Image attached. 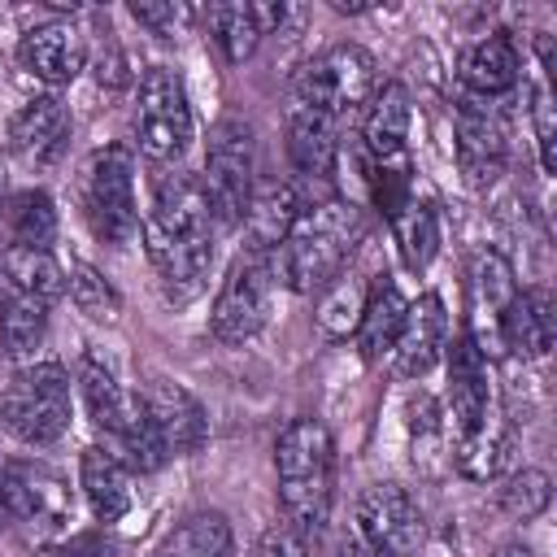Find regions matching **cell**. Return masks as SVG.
<instances>
[{
    "instance_id": "6da1fadb",
    "label": "cell",
    "mask_w": 557,
    "mask_h": 557,
    "mask_svg": "<svg viewBox=\"0 0 557 557\" xmlns=\"http://www.w3.org/2000/svg\"><path fill=\"white\" fill-rule=\"evenodd\" d=\"M213 213L191 174H165L152 191V209L144 218V252L157 270L161 296L170 305H191L205 292L213 265Z\"/></svg>"
},
{
    "instance_id": "7a4b0ae2",
    "label": "cell",
    "mask_w": 557,
    "mask_h": 557,
    "mask_svg": "<svg viewBox=\"0 0 557 557\" xmlns=\"http://www.w3.org/2000/svg\"><path fill=\"white\" fill-rule=\"evenodd\" d=\"M361 235H366V213L348 200H318L313 209H300L287 239L270 252L274 283H287L300 296H318L331 278L344 274Z\"/></svg>"
},
{
    "instance_id": "3957f363",
    "label": "cell",
    "mask_w": 557,
    "mask_h": 557,
    "mask_svg": "<svg viewBox=\"0 0 557 557\" xmlns=\"http://www.w3.org/2000/svg\"><path fill=\"white\" fill-rule=\"evenodd\" d=\"M274 479H278V509L287 527L309 540L331 518L335 496V444L318 418H292L274 440Z\"/></svg>"
},
{
    "instance_id": "277c9868",
    "label": "cell",
    "mask_w": 557,
    "mask_h": 557,
    "mask_svg": "<svg viewBox=\"0 0 557 557\" xmlns=\"http://www.w3.org/2000/svg\"><path fill=\"white\" fill-rule=\"evenodd\" d=\"M0 422L30 448L57 444L70 431V374L61 361L22 366L0 392Z\"/></svg>"
},
{
    "instance_id": "5b68a950",
    "label": "cell",
    "mask_w": 557,
    "mask_h": 557,
    "mask_svg": "<svg viewBox=\"0 0 557 557\" xmlns=\"http://www.w3.org/2000/svg\"><path fill=\"white\" fill-rule=\"evenodd\" d=\"M78 205L100 244H131L139 235V205H135V161L122 144H109L87 157L78 178Z\"/></svg>"
},
{
    "instance_id": "8992f818",
    "label": "cell",
    "mask_w": 557,
    "mask_h": 557,
    "mask_svg": "<svg viewBox=\"0 0 557 557\" xmlns=\"http://www.w3.org/2000/svg\"><path fill=\"white\" fill-rule=\"evenodd\" d=\"M252 170H257V139L252 126L239 117H222L209 131V148H205V174H200V191L209 200V213L218 226H239L252 200Z\"/></svg>"
},
{
    "instance_id": "52a82bcc",
    "label": "cell",
    "mask_w": 557,
    "mask_h": 557,
    "mask_svg": "<svg viewBox=\"0 0 557 557\" xmlns=\"http://www.w3.org/2000/svg\"><path fill=\"white\" fill-rule=\"evenodd\" d=\"M135 139L139 152L148 161H178L191 144V104H187V87L170 65H152L139 78V96H135Z\"/></svg>"
},
{
    "instance_id": "ba28073f",
    "label": "cell",
    "mask_w": 557,
    "mask_h": 557,
    "mask_svg": "<svg viewBox=\"0 0 557 557\" xmlns=\"http://www.w3.org/2000/svg\"><path fill=\"white\" fill-rule=\"evenodd\" d=\"M270 305H274V270H270V257L244 248L231 261L222 287L213 296V309H209L213 339L218 344H244V339H252L270 322Z\"/></svg>"
},
{
    "instance_id": "9c48e42d",
    "label": "cell",
    "mask_w": 557,
    "mask_h": 557,
    "mask_svg": "<svg viewBox=\"0 0 557 557\" xmlns=\"http://www.w3.org/2000/svg\"><path fill=\"white\" fill-rule=\"evenodd\" d=\"M379 91V65L366 48L357 44H339L331 52H322L300 78H296V91L292 100L309 104V109H322L331 113L335 122L361 104H370V96Z\"/></svg>"
},
{
    "instance_id": "30bf717a",
    "label": "cell",
    "mask_w": 557,
    "mask_h": 557,
    "mask_svg": "<svg viewBox=\"0 0 557 557\" xmlns=\"http://www.w3.org/2000/svg\"><path fill=\"white\" fill-rule=\"evenodd\" d=\"M426 527L400 483H370L357 496V540L374 557H413Z\"/></svg>"
},
{
    "instance_id": "8fae6325",
    "label": "cell",
    "mask_w": 557,
    "mask_h": 557,
    "mask_svg": "<svg viewBox=\"0 0 557 557\" xmlns=\"http://www.w3.org/2000/svg\"><path fill=\"white\" fill-rule=\"evenodd\" d=\"M0 500L9 518H22L39 531H61L74 518L70 483L44 461H9L0 466Z\"/></svg>"
},
{
    "instance_id": "7c38bea8",
    "label": "cell",
    "mask_w": 557,
    "mask_h": 557,
    "mask_svg": "<svg viewBox=\"0 0 557 557\" xmlns=\"http://www.w3.org/2000/svg\"><path fill=\"white\" fill-rule=\"evenodd\" d=\"M505 157H509V126L500 117V109L492 100L466 96L457 104V165L461 178L483 191L505 174Z\"/></svg>"
},
{
    "instance_id": "4fadbf2b",
    "label": "cell",
    "mask_w": 557,
    "mask_h": 557,
    "mask_svg": "<svg viewBox=\"0 0 557 557\" xmlns=\"http://www.w3.org/2000/svg\"><path fill=\"white\" fill-rule=\"evenodd\" d=\"M444 352H448V426H453V444H457V440L479 435L496 418V405H492L487 357L479 352V344L461 331L453 339V348H444Z\"/></svg>"
},
{
    "instance_id": "5bb4252c",
    "label": "cell",
    "mask_w": 557,
    "mask_h": 557,
    "mask_svg": "<svg viewBox=\"0 0 557 557\" xmlns=\"http://www.w3.org/2000/svg\"><path fill=\"white\" fill-rule=\"evenodd\" d=\"M448 348V313H444V300L435 292L418 296L405 318H400V331L392 339V374L396 379H422Z\"/></svg>"
},
{
    "instance_id": "9a60e30c",
    "label": "cell",
    "mask_w": 557,
    "mask_h": 557,
    "mask_svg": "<svg viewBox=\"0 0 557 557\" xmlns=\"http://www.w3.org/2000/svg\"><path fill=\"white\" fill-rule=\"evenodd\" d=\"M139 400H144V409H148V418H152V426H157V435H161V444H165L170 457H187V453H196L205 444L209 418H205L200 400L183 383H174V379H148L144 392H139Z\"/></svg>"
},
{
    "instance_id": "2e32d148",
    "label": "cell",
    "mask_w": 557,
    "mask_h": 557,
    "mask_svg": "<svg viewBox=\"0 0 557 557\" xmlns=\"http://www.w3.org/2000/svg\"><path fill=\"white\" fill-rule=\"evenodd\" d=\"M70 139V113L57 96H30L4 126V144L26 165H48L61 157Z\"/></svg>"
},
{
    "instance_id": "e0dca14e",
    "label": "cell",
    "mask_w": 557,
    "mask_h": 557,
    "mask_svg": "<svg viewBox=\"0 0 557 557\" xmlns=\"http://www.w3.org/2000/svg\"><path fill=\"white\" fill-rule=\"evenodd\" d=\"M296 9H287V4H209L205 9V26H209L213 44L222 48V57L231 65H239V61H248L257 52V44L274 26L283 30V22Z\"/></svg>"
},
{
    "instance_id": "ac0fdd59",
    "label": "cell",
    "mask_w": 557,
    "mask_h": 557,
    "mask_svg": "<svg viewBox=\"0 0 557 557\" xmlns=\"http://www.w3.org/2000/svg\"><path fill=\"white\" fill-rule=\"evenodd\" d=\"M17 61H22V70L35 74L39 83L65 87V83L78 78L83 61H87V48H83V35H78L70 22H44V26H35V30L22 35Z\"/></svg>"
},
{
    "instance_id": "d6986e66",
    "label": "cell",
    "mask_w": 557,
    "mask_h": 557,
    "mask_svg": "<svg viewBox=\"0 0 557 557\" xmlns=\"http://www.w3.org/2000/svg\"><path fill=\"white\" fill-rule=\"evenodd\" d=\"M557 335V305L548 287H518L500 318V348L518 357H544Z\"/></svg>"
},
{
    "instance_id": "ffe728a7",
    "label": "cell",
    "mask_w": 557,
    "mask_h": 557,
    "mask_svg": "<svg viewBox=\"0 0 557 557\" xmlns=\"http://www.w3.org/2000/svg\"><path fill=\"white\" fill-rule=\"evenodd\" d=\"M287 152H292V165L305 178H331L335 157H339V122L322 109H309V104L292 100V109H287Z\"/></svg>"
},
{
    "instance_id": "44dd1931",
    "label": "cell",
    "mask_w": 557,
    "mask_h": 557,
    "mask_svg": "<svg viewBox=\"0 0 557 557\" xmlns=\"http://www.w3.org/2000/svg\"><path fill=\"white\" fill-rule=\"evenodd\" d=\"M366 161H405L409 157V91L400 83H383L370 96L366 122H361Z\"/></svg>"
},
{
    "instance_id": "7402d4cb",
    "label": "cell",
    "mask_w": 557,
    "mask_h": 557,
    "mask_svg": "<svg viewBox=\"0 0 557 557\" xmlns=\"http://www.w3.org/2000/svg\"><path fill=\"white\" fill-rule=\"evenodd\" d=\"M65 292V265L52 257V248L9 244L0 252V296H30L52 305Z\"/></svg>"
},
{
    "instance_id": "603a6c76",
    "label": "cell",
    "mask_w": 557,
    "mask_h": 557,
    "mask_svg": "<svg viewBox=\"0 0 557 557\" xmlns=\"http://www.w3.org/2000/svg\"><path fill=\"white\" fill-rule=\"evenodd\" d=\"M518 74H522V61H518V48H513V39L505 30L479 39L466 52V61H461V83L479 100H496V96L513 91L518 87Z\"/></svg>"
},
{
    "instance_id": "cb8c5ba5",
    "label": "cell",
    "mask_w": 557,
    "mask_h": 557,
    "mask_svg": "<svg viewBox=\"0 0 557 557\" xmlns=\"http://www.w3.org/2000/svg\"><path fill=\"white\" fill-rule=\"evenodd\" d=\"M300 218V196L292 183H265V187H252V200H248V213H244V235H248V248L252 252H274L292 222Z\"/></svg>"
},
{
    "instance_id": "d4e9b609",
    "label": "cell",
    "mask_w": 557,
    "mask_h": 557,
    "mask_svg": "<svg viewBox=\"0 0 557 557\" xmlns=\"http://www.w3.org/2000/svg\"><path fill=\"white\" fill-rule=\"evenodd\" d=\"M78 479H83V496H87L96 522H117L131 509V470L109 448H100V444L83 448Z\"/></svg>"
},
{
    "instance_id": "484cf974",
    "label": "cell",
    "mask_w": 557,
    "mask_h": 557,
    "mask_svg": "<svg viewBox=\"0 0 557 557\" xmlns=\"http://www.w3.org/2000/svg\"><path fill=\"white\" fill-rule=\"evenodd\" d=\"M152 557H239V548L226 513L200 509V513H187Z\"/></svg>"
},
{
    "instance_id": "4316f807",
    "label": "cell",
    "mask_w": 557,
    "mask_h": 557,
    "mask_svg": "<svg viewBox=\"0 0 557 557\" xmlns=\"http://www.w3.org/2000/svg\"><path fill=\"white\" fill-rule=\"evenodd\" d=\"M470 287H474V313L492 322L487 357H496V352H505V348H500V318H505V309H509V300H513V292H518L509 261H505L500 252H479V257H474V270H470Z\"/></svg>"
},
{
    "instance_id": "83f0119b",
    "label": "cell",
    "mask_w": 557,
    "mask_h": 557,
    "mask_svg": "<svg viewBox=\"0 0 557 557\" xmlns=\"http://www.w3.org/2000/svg\"><path fill=\"white\" fill-rule=\"evenodd\" d=\"M409 300L400 296L396 283H370V296H366V309H361V322H357V348L366 361H383V352H392V339L400 331V318H405Z\"/></svg>"
},
{
    "instance_id": "f1b7e54d",
    "label": "cell",
    "mask_w": 557,
    "mask_h": 557,
    "mask_svg": "<svg viewBox=\"0 0 557 557\" xmlns=\"http://www.w3.org/2000/svg\"><path fill=\"white\" fill-rule=\"evenodd\" d=\"M387 226L396 235V248H400L405 265L413 274L426 270L431 257H435V248H440V213H435V205L431 200H418V191H413L405 205H396L387 213Z\"/></svg>"
},
{
    "instance_id": "f546056e",
    "label": "cell",
    "mask_w": 557,
    "mask_h": 557,
    "mask_svg": "<svg viewBox=\"0 0 557 557\" xmlns=\"http://www.w3.org/2000/svg\"><path fill=\"white\" fill-rule=\"evenodd\" d=\"M78 383H83V400H87L91 422L113 440V435H117V426L126 422L131 405H135V392H126V387H122V383H117L100 361H83Z\"/></svg>"
},
{
    "instance_id": "4dcf8cb0",
    "label": "cell",
    "mask_w": 557,
    "mask_h": 557,
    "mask_svg": "<svg viewBox=\"0 0 557 557\" xmlns=\"http://www.w3.org/2000/svg\"><path fill=\"white\" fill-rule=\"evenodd\" d=\"M366 296H370V283L361 274H339L331 278L322 292H318V326L335 339L352 335L357 322H361V309H366Z\"/></svg>"
},
{
    "instance_id": "1f68e13d",
    "label": "cell",
    "mask_w": 557,
    "mask_h": 557,
    "mask_svg": "<svg viewBox=\"0 0 557 557\" xmlns=\"http://www.w3.org/2000/svg\"><path fill=\"white\" fill-rule=\"evenodd\" d=\"M4 218H9L13 244L48 248V244L57 239V205H52V196H48V191H39V187L9 196V205H4Z\"/></svg>"
},
{
    "instance_id": "d6a6232c",
    "label": "cell",
    "mask_w": 557,
    "mask_h": 557,
    "mask_svg": "<svg viewBox=\"0 0 557 557\" xmlns=\"http://www.w3.org/2000/svg\"><path fill=\"white\" fill-rule=\"evenodd\" d=\"M48 309L52 305L30 300V296H4L0 300V352L4 357L30 352L48 331Z\"/></svg>"
},
{
    "instance_id": "836d02e7",
    "label": "cell",
    "mask_w": 557,
    "mask_h": 557,
    "mask_svg": "<svg viewBox=\"0 0 557 557\" xmlns=\"http://www.w3.org/2000/svg\"><path fill=\"white\" fill-rule=\"evenodd\" d=\"M65 287H70V300L78 305V313H87V318H96V322L117 318V305H122V300H117V292L109 287V278H104L100 270L74 261V265L65 270Z\"/></svg>"
},
{
    "instance_id": "e575fe53",
    "label": "cell",
    "mask_w": 557,
    "mask_h": 557,
    "mask_svg": "<svg viewBox=\"0 0 557 557\" xmlns=\"http://www.w3.org/2000/svg\"><path fill=\"white\" fill-rule=\"evenodd\" d=\"M548 500H553V479L544 474V470H518L505 487H500V509L509 513V518H540L544 509H548Z\"/></svg>"
},
{
    "instance_id": "d590c367",
    "label": "cell",
    "mask_w": 557,
    "mask_h": 557,
    "mask_svg": "<svg viewBox=\"0 0 557 557\" xmlns=\"http://www.w3.org/2000/svg\"><path fill=\"white\" fill-rule=\"evenodd\" d=\"M531 117H535V144H540V165L544 174L557 170V144H553V96H548V83H540L531 91Z\"/></svg>"
},
{
    "instance_id": "8d00e7d4",
    "label": "cell",
    "mask_w": 557,
    "mask_h": 557,
    "mask_svg": "<svg viewBox=\"0 0 557 557\" xmlns=\"http://www.w3.org/2000/svg\"><path fill=\"white\" fill-rule=\"evenodd\" d=\"M35 557H113V540L104 531H78L70 540L44 544Z\"/></svg>"
},
{
    "instance_id": "74e56055",
    "label": "cell",
    "mask_w": 557,
    "mask_h": 557,
    "mask_svg": "<svg viewBox=\"0 0 557 557\" xmlns=\"http://www.w3.org/2000/svg\"><path fill=\"white\" fill-rule=\"evenodd\" d=\"M131 17L144 22V26H152L157 35H174L191 17V9L187 4H174V0H165V4H131Z\"/></svg>"
},
{
    "instance_id": "f35d334b",
    "label": "cell",
    "mask_w": 557,
    "mask_h": 557,
    "mask_svg": "<svg viewBox=\"0 0 557 557\" xmlns=\"http://www.w3.org/2000/svg\"><path fill=\"white\" fill-rule=\"evenodd\" d=\"M252 557H309V544H305L287 522H278V527L261 531V540H257Z\"/></svg>"
},
{
    "instance_id": "ab89813d",
    "label": "cell",
    "mask_w": 557,
    "mask_h": 557,
    "mask_svg": "<svg viewBox=\"0 0 557 557\" xmlns=\"http://www.w3.org/2000/svg\"><path fill=\"white\" fill-rule=\"evenodd\" d=\"M335 557H374L361 540H357V531H348V535H339V544H335Z\"/></svg>"
},
{
    "instance_id": "60d3db41",
    "label": "cell",
    "mask_w": 557,
    "mask_h": 557,
    "mask_svg": "<svg viewBox=\"0 0 557 557\" xmlns=\"http://www.w3.org/2000/svg\"><path fill=\"white\" fill-rule=\"evenodd\" d=\"M496 557H535V553H531L527 544H500V548H496Z\"/></svg>"
},
{
    "instance_id": "b9f144b4",
    "label": "cell",
    "mask_w": 557,
    "mask_h": 557,
    "mask_svg": "<svg viewBox=\"0 0 557 557\" xmlns=\"http://www.w3.org/2000/svg\"><path fill=\"white\" fill-rule=\"evenodd\" d=\"M4 518H9V513H4V500H0V527H4Z\"/></svg>"
}]
</instances>
